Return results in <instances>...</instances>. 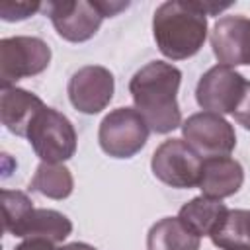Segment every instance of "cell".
Instances as JSON below:
<instances>
[{
    "label": "cell",
    "instance_id": "obj_1",
    "mask_svg": "<svg viewBox=\"0 0 250 250\" xmlns=\"http://www.w3.org/2000/svg\"><path fill=\"white\" fill-rule=\"evenodd\" d=\"M182 70L164 61H152L137 70L129 82L135 109L145 117L150 131L166 135L182 125L178 90Z\"/></svg>",
    "mask_w": 250,
    "mask_h": 250
},
{
    "label": "cell",
    "instance_id": "obj_2",
    "mask_svg": "<svg viewBox=\"0 0 250 250\" xmlns=\"http://www.w3.org/2000/svg\"><path fill=\"white\" fill-rule=\"evenodd\" d=\"M152 35L158 51L172 61L199 53L207 39V14L201 2H162L152 18Z\"/></svg>",
    "mask_w": 250,
    "mask_h": 250
},
{
    "label": "cell",
    "instance_id": "obj_3",
    "mask_svg": "<svg viewBox=\"0 0 250 250\" xmlns=\"http://www.w3.org/2000/svg\"><path fill=\"white\" fill-rule=\"evenodd\" d=\"M27 141L41 162L61 164L76 152V131L66 115L43 107L27 129Z\"/></svg>",
    "mask_w": 250,
    "mask_h": 250
},
{
    "label": "cell",
    "instance_id": "obj_4",
    "mask_svg": "<svg viewBox=\"0 0 250 250\" xmlns=\"http://www.w3.org/2000/svg\"><path fill=\"white\" fill-rule=\"evenodd\" d=\"M148 131V123L135 107H117L102 119L98 141L111 158H131L146 145Z\"/></svg>",
    "mask_w": 250,
    "mask_h": 250
},
{
    "label": "cell",
    "instance_id": "obj_5",
    "mask_svg": "<svg viewBox=\"0 0 250 250\" xmlns=\"http://www.w3.org/2000/svg\"><path fill=\"white\" fill-rule=\"evenodd\" d=\"M51 62V49L39 37L16 35L0 41V84L16 86L18 80L41 74Z\"/></svg>",
    "mask_w": 250,
    "mask_h": 250
},
{
    "label": "cell",
    "instance_id": "obj_6",
    "mask_svg": "<svg viewBox=\"0 0 250 250\" xmlns=\"http://www.w3.org/2000/svg\"><path fill=\"white\" fill-rule=\"evenodd\" d=\"M203 158L184 141L168 139L152 154V174L166 186L189 189L199 184Z\"/></svg>",
    "mask_w": 250,
    "mask_h": 250
},
{
    "label": "cell",
    "instance_id": "obj_7",
    "mask_svg": "<svg viewBox=\"0 0 250 250\" xmlns=\"http://www.w3.org/2000/svg\"><path fill=\"white\" fill-rule=\"evenodd\" d=\"M184 141L201 156H229L236 146L234 127L217 113L199 111L182 123Z\"/></svg>",
    "mask_w": 250,
    "mask_h": 250
},
{
    "label": "cell",
    "instance_id": "obj_8",
    "mask_svg": "<svg viewBox=\"0 0 250 250\" xmlns=\"http://www.w3.org/2000/svg\"><path fill=\"white\" fill-rule=\"evenodd\" d=\"M41 10L53 21L57 33L70 43L92 39L98 33L102 20L105 18L98 2L86 0H51L43 2Z\"/></svg>",
    "mask_w": 250,
    "mask_h": 250
},
{
    "label": "cell",
    "instance_id": "obj_9",
    "mask_svg": "<svg viewBox=\"0 0 250 250\" xmlns=\"http://www.w3.org/2000/svg\"><path fill=\"white\" fill-rule=\"evenodd\" d=\"M244 90L246 80L240 72L230 66L217 64L199 78L195 88V100L205 111L225 115L236 109L244 96Z\"/></svg>",
    "mask_w": 250,
    "mask_h": 250
},
{
    "label": "cell",
    "instance_id": "obj_10",
    "mask_svg": "<svg viewBox=\"0 0 250 250\" xmlns=\"http://www.w3.org/2000/svg\"><path fill=\"white\" fill-rule=\"evenodd\" d=\"M113 74L100 64H88L78 68L70 76L66 86L70 104L86 115H94L105 109L113 98Z\"/></svg>",
    "mask_w": 250,
    "mask_h": 250
},
{
    "label": "cell",
    "instance_id": "obj_11",
    "mask_svg": "<svg viewBox=\"0 0 250 250\" xmlns=\"http://www.w3.org/2000/svg\"><path fill=\"white\" fill-rule=\"evenodd\" d=\"M211 47L225 66L250 64V20L244 16H225L211 31Z\"/></svg>",
    "mask_w": 250,
    "mask_h": 250
},
{
    "label": "cell",
    "instance_id": "obj_12",
    "mask_svg": "<svg viewBox=\"0 0 250 250\" xmlns=\"http://www.w3.org/2000/svg\"><path fill=\"white\" fill-rule=\"evenodd\" d=\"M244 182V170L238 160L230 156H211L203 158L201 176L197 188L205 197L225 199L234 195Z\"/></svg>",
    "mask_w": 250,
    "mask_h": 250
},
{
    "label": "cell",
    "instance_id": "obj_13",
    "mask_svg": "<svg viewBox=\"0 0 250 250\" xmlns=\"http://www.w3.org/2000/svg\"><path fill=\"white\" fill-rule=\"evenodd\" d=\"M45 107V104L41 102V98H37L35 94L18 88V86H10V88H2L0 94V119L4 123V127L18 135V137H27V129L31 125V121L37 117V113Z\"/></svg>",
    "mask_w": 250,
    "mask_h": 250
},
{
    "label": "cell",
    "instance_id": "obj_14",
    "mask_svg": "<svg viewBox=\"0 0 250 250\" xmlns=\"http://www.w3.org/2000/svg\"><path fill=\"white\" fill-rule=\"evenodd\" d=\"M72 232V223L66 215L55 209H31L10 234L21 238H45L51 242H62Z\"/></svg>",
    "mask_w": 250,
    "mask_h": 250
},
{
    "label": "cell",
    "instance_id": "obj_15",
    "mask_svg": "<svg viewBox=\"0 0 250 250\" xmlns=\"http://www.w3.org/2000/svg\"><path fill=\"white\" fill-rule=\"evenodd\" d=\"M227 213H229V207L221 199L199 195L180 207L178 219L201 238V236H211L221 227Z\"/></svg>",
    "mask_w": 250,
    "mask_h": 250
},
{
    "label": "cell",
    "instance_id": "obj_16",
    "mask_svg": "<svg viewBox=\"0 0 250 250\" xmlns=\"http://www.w3.org/2000/svg\"><path fill=\"white\" fill-rule=\"evenodd\" d=\"M199 236L178 217H164L146 234V250H199Z\"/></svg>",
    "mask_w": 250,
    "mask_h": 250
},
{
    "label": "cell",
    "instance_id": "obj_17",
    "mask_svg": "<svg viewBox=\"0 0 250 250\" xmlns=\"http://www.w3.org/2000/svg\"><path fill=\"white\" fill-rule=\"evenodd\" d=\"M209 238L221 250H250V211L229 209L225 221Z\"/></svg>",
    "mask_w": 250,
    "mask_h": 250
},
{
    "label": "cell",
    "instance_id": "obj_18",
    "mask_svg": "<svg viewBox=\"0 0 250 250\" xmlns=\"http://www.w3.org/2000/svg\"><path fill=\"white\" fill-rule=\"evenodd\" d=\"M29 189L51 199H66L74 189V180L66 166L41 162L31 178Z\"/></svg>",
    "mask_w": 250,
    "mask_h": 250
},
{
    "label": "cell",
    "instance_id": "obj_19",
    "mask_svg": "<svg viewBox=\"0 0 250 250\" xmlns=\"http://www.w3.org/2000/svg\"><path fill=\"white\" fill-rule=\"evenodd\" d=\"M2 209H4V229L12 232L14 227L33 209L27 193L18 189H2Z\"/></svg>",
    "mask_w": 250,
    "mask_h": 250
},
{
    "label": "cell",
    "instance_id": "obj_20",
    "mask_svg": "<svg viewBox=\"0 0 250 250\" xmlns=\"http://www.w3.org/2000/svg\"><path fill=\"white\" fill-rule=\"evenodd\" d=\"M41 8H43L41 2H10V0H4V2H0V18L4 21H20V20H25V18L33 16Z\"/></svg>",
    "mask_w": 250,
    "mask_h": 250
},
{
    "label": "cell",
    "instance_id": "obj_21",
    "mask_svg": "<svg viewBox=\"0 0 250 250\" xmlns=\"http://www.w3.org/2000/svg\"><path fill=\"white\" fill-rule=\"evenodd\" d=\"M232 115H234V119H236L244 129L250 131V82H246L244 96H242L240 104L236 105V109L232 111Z\"/></svg>",
    "mask_w": 250,
    "mask_h": 250
},
{
    "label": "cell",
    "instance_id": "obj_22",
    "mask_svg": "<svg viewBox=\"0 0 250 250\" xmlns=\"http://www.w3.org/2000/svg\"><path fill=\"white\" fill-rule=\"evenodd\" d=\"M14 250H59V248H55V242L45 238H25Z\"/></svg>",
    "mask_w": 250,
    "mask_h": 250
},
{
    "label": "cell",
    "instance_id": "obj_23",
    "mask_svg": "<svg viewBox=\"0 0 250 250\" xmlns=\"http://www.w3.org/2000/svg\"><path fill=\"white\" fill-rule=\"evenodd\" d=\"M59 250H98V248H94V246H90L86 242H70V244L61 246Z\"/></svg>",
    "mask_w": 250,
    "mask_h": 250
}]
</instances>
